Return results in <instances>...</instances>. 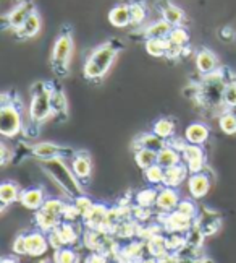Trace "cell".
Instances as JSON below:
<instances>
[{"mask_svg": "<svg viewBox=\"0 0 236 263\" xmlns=\"http://www.w3.org/2000/svg\"><path fill=\"white\" fill-rule=\"evenodd\" d=\"M52 91L54 88L44 82L36 83L33 86V98H31V104H29V119L33 124L39 125L49 117L54 116Z\"/></svg>", "mask_w": 236, "mask_h": 263, "instance_id": "3", "label": "cell"}, {"mask_svg": "<svg viewBox=\"0 0 236 263\" xmlns=\"http://www.w3.org/2000/svg\"><path fill=\"white\" fill-rule=\"evenodd\" d=\"M184 52V47L180 46V44H175V43H171L167 39V59H171V60H175L178 57H181Z\"/></svg>", "mask_w": 236, "mask_h": 263, "instance_id": "48", "label": "cell"}, {"mask_svg": "<svg viewBox=\"0 0 236 263\" xmlns=\"http://www.w3.org/2000/svg\"><path fill=\"white\" fill-rule=\"evenodd\" d=\"M181 159H183L181 151L175 149L170 145H165L157 155V164H160L162 167H170V166L180 164Z\"/></svg>", "mask_w": 236, "mask_h": 263, "instance_id": "23", "label": "cell"}, {"mask_svg": "<svg viewBox=\"0 0 236 263\" xmlns=\"http://www.w3.org/2000/svg\"><path fill=\"white\" fill-rule=\"evenodd\" d=\"M19 2H29V0H19Z\"/></svg>", "mask_w": 236, "mask_h": 263, "instance_id": "52", "label": "cell"}, {"mask_svg": "<svg viewBox=\"0 0 236 263\" xmlns=\"http://www.w3.org/2000/svg\"><path fill=\"white\" fill-rule=\"evenodd\" d=\"M219 125H220L223 134H227V135H234L236 134V114H234V109L222 112V116L219 117Z\"/></svg>", "mask_w": 236, "mask_h": 263, "instance_id": "33", "label": "cell"}, {"mask_svg": "<svg viewBox=\"0 0 236 263\" xmlns=\"http://www.w3.org/2000/svg\"><path fill=\"white\" fill-rule=\"evenodd\" d=\"M181 155H183V163L189 169V174L202 173L206 169V155H204L202 145L188 143L186 148L181 151Z\"/></svg>", "mask_w": 236, "mask_h": 263, "instance_id": "7", "label": "cell"}, {"mask_svg": "<svg viewBox=\"0 0 236 263\" xmlns=\"http://www.w3.org/2000/svg\"><path fill=\"white\" fill-rule=\"evenodd\" d=\"M167 39H168V41H171V43H175V44H180L183 47H186L188 43H189V34H188V31L184 28L173 26L171 33H170V36Z\"/></svg>", "mask_w": 236, "mask_h": 263, "instance_id": "40", "label": "cell"}, {"mask_svg": "<svg viewBox=\"0 0 236 263\" xmlns=\"http://www.w3.org/2000/svg\"><path fill=\"white\" fill-rule=\"evenodd\" d=\"M71 54H73V37H71V34L68 31L61 33L57 37L54 49H52V65L57 72H60V73L68 72Z\"/></svg>", "mask_w": 236, "mask_h": 263, "instance_id": "6", "label": "cell"}, {"mask_svg": "<svg viewBox=\"0 0 236 263\" xmlns=\"http://www.w3.org/2000/svg\"><path fill=\"white\" fill-rule=\"evenodd\" d=\"M152 132L163 140H170L175 135V124H173V120L170 119H159L157 122L154 124Z\"/></svg>", "mask_w": 236, "mask_h": 263, "instance_id": "31", "label": "cell"}, {"mask_svg": "<svg viewBox=\"0 0 236 263\" xmlns=\"http://www.w3.org/2000/svg\"><path fill=\"white\" fill-rule=\"evenodd\" d=\"M109 22L115 28H126L128 25H131L130 5H117L112 8L109 13Z\"/></svg>", "mask_w": 236, "mask_h": 263, "instance_id": "22", "label": "cell"}, {"mask_svg": "<svg viewBox=\"0 0 236 263\" xmlns=\"http://www.w3.org/2000/svg\"><path fill=\"white\" fill-rule=\"evenodd\" d=\"M165 140L160 138L159 135H156L154 132H151V134H142L139 135L136 140H135V143H133V149H139V148H149V149H154V151H159L165 146Z\"/></svg>", "mask_w": 236, "mask_h": 263, "instance_id": "21", "label": "cell"}, {"mask_svg": "<svg viewBox=\"0 0 236 263\" xmlns=\"http://www.w3.org/2000/svg\"><path fill=\"white\" fill-rule=\"evenodd\" d=\"M47 239H49V246L52 247L54 250H58L61 247H65V242H63V239H61V236L58 234L57 228L52 229L50 232H47Z\"/></svg>", "mask_w": 236, "mask_h": 263, "instance_id": "47", "label": "cell"}, {"mask_svg": "<svg viewBox=\"0 0 236 263\" xmlns=\"http://www.w3.org/2000/svg\"><path fill=\"white\" fill-rule=\"evenodd\" d=\"M73 205L76 206L79 216L83 218V216L88 213V211L92 208V205H94V203H92V200H91L89 197H86V195L83 194V195H79V197H75V198H73Z\"/></svg>", "mask_w": 236, "mask_h": 263, "instance_id": "43", "label": "cell"}, {"mask_svg": "<svg viewBox=\"0 0 236 263\" xmlns=\"http://www.w3.org/2000/svg\"><path fill=\"white\" fill-rule=\"evenodd\" d=\"M180 203V194L175 187H167L162 185V189L157 194V201H156V208L160 213H170V211H175Z\"/></svg>", "mask_w": 236, "mask_h": 263, "instance_id": "12", "label": "cell"}, {"mask_svg": "<svg viewBox=\"0 0 236 263\" xmlns=\"http://www.w3.org/2000/svg\"><path fill=\"white\" fill-rule=\"evenodd\" d=\"M34 5L31 2H19L15 8H12L10 12L4 16L5 25L12 29V31H18L19 28L25 25V22L28 20V16L31 13H34Z\"/></svg>", "mask_w": 236, "mask_h": 263, "instance_id": "8", "label": "cell"}, {"mask_svg": "<svg viewBox=\"0 0 236 263\" xmlns=\"http://www.w3.org/2000/svg\"><path fill=\"white\" fill-rule=\"evenodd\" d=\"M105 254H102V255H92L91 258H88V261H105Z\"/></svg>", "mask_w": 236, "mask_h": 263, "instance_id": "51", "label": "cell"}, {"mask_svg": "<svg viewBox=\"0 0 236 263\" xmlns=\"http://www.w3.org/2000/svg\"><path fill=\"white\" fill-rule=\"evenodd\" d=\"M26 247L29 257H39L44 255L49 249V239L44 231H34L26 234Z\"/></svg>", "mask_w": 236, "mask_h": 263, "instance_id": "14", "label": "cell"}, {"mask_svg": "<svg viewBox=\"0 0 236 263\" xmlns=\"http://www.w3.org/2000/svg\"><path fill=\"white\" fill-rule=\"evenodd\" d=\"M144 176L151 185H163V177H165V167L160 164H154L147 169H144Z\"/></svg>", "mask_w": 236, "mask_h": 263, "instance_id": "35", "label": "cell"}, {"mask_svg": "<svg viewBox=\"0 0 236 263\" xmlns=\"http://www.w3.org/2000/svg\"><path fill=\"white\" fill-rule=\"evenodd\" d=\"M188 190L194 200H201L204 198L210 190V179L209 176L204 173H196V174H189L188 177Z\"/></svg>", "mask_w": 236, "mask_h": 263, "instance_id": "13", "label": "cell"}, {"mask_svg": "<svg viewBox=\"0 0 236 263\" xmlns=\"http://www.w3.org/2000/svg\"><path fill=\"white\" fill-rule=\"evenodd\" d=\"M157 194H159V190H156V189H142L136 195V205L144 206V208L156 206Z\"/></svg>", "mask_w": 236, "mask_h": 263, "instance_id": "34", "label": "cell"}, {"mask_svg": "<svg viewBox=\"0 0 236 263\" xmlns=\"http://www.w3.org/2000/svg\"><path fill=\"white\" fill-rule=\"evenodd\" d=\"M13 254L15 255H28V247H26V236L19 234L16 236V239L13 240Z\"/></svg>", "mask_w": 236, "mask_h": 263, "instance_id": "46", "label": "cell"}, {"mask_svg": "<svg viewBox=\"0 0 236 263\" xmlns=\"http://www.w3.org/2000/svg\"><path fill=\"white\" fill-rule=\"evenodd\" d=\"M162 222H163V229H165V231H168V232H183V234H186V232L194 226V219L180 213L178 210L170 211V213H165Z\"/></svg>", "mask_w": 236, "mask_h": 263, "instance_id": "9", "label": "cell"}, {"mask_svg": "<svg viewBox=\"0 0 236 263\" xmlns=\"http://www.w3.org/2000/svg\"><path fill=\"white\" fill-rule=\"evenodd\" d=\"M204 237H206L204 231L199 228V224L194 222V226L186 232V246L191 249H199V247H202Z\"/></svg>", "mask_w": 236, "mask_h": 263, "instance_id": "36", "label": "cell"}, {"mask_svg": "<svg viewBox=\"0 0 236 263\" xmlns=\"http://www.w3.org/2000/svg\"><path fill=\"white\" fill-rule=\"evenodd\" d=\"M76 257H78L76 252L73 249H70L68 246H65V247L55 250L54 261H57V263H73V261H76Z\"/></svg>", "mask_w": 236, "mask_h": 263, "instance_id": "42", "label": "cell"}, {"mask_svg": "<svg viewBox=\"0 0 236 263\" xmlns=\"http://www.w3.org/2000/svg\"><path fill=\"white\" fill-rule=\"evenodd\" d=\"M71 169H73V173L76 174V177L79 180H88L91 177L92 164H91V158L86 151L75 153L73 161H71Z\"/></svg>", "mask_w": 236, "mask_h": 263, "instance_id": "19", "label": "cell"}, {"mask_svg": "<svg viewBox=\"0 0 236 263\" xmlns=\"http://www.w3.org/2000/svg\"><path fill=\"white\" fill-rule=\"evenodd\" d=\"M52 110L55 114H67V98L60 89L52 91Z\"/></svg>", "mask_w": 236, "mask_h": 263, "instance_id": "39", "label": "cell"}, {"mask_svg": "<svg viewBox=\"0 0 236 263\" xmlns=\"http://www.w3.org/2000/svg\"><path fill=\"white\" fill-rule=\"evenodd\" d=\"M146 249L147 252L152 255V257H156L157 260L162 258V257H165L168 252H170V247H168V237L165 236H162L160 232H157V234H154L151 236L147 240H146Z\"/></svg>", "mask_w": 236, "mask_h": 263, "instance_id": "20", "label": "cell"}, {"mask_svg": "<svg viewBox=\"0 0 236 263\" xmlns=\"http://www.w3.org/2000/svg\"><path fill=\"white\" fill-rule=\"evenodd\" d=\"M157 151L154 149H149V148H139L135 151V161L136 164L144 171L154 164H157Z\"/></svg>", "mask_w": 236, "mask_h": 263, "instance_id": "28", "label": "cell"}, {"mask_svg": "<svg viewBox=\"0 0 236 263\" xmlns=\"http://www.w3.org/2000/svg\"><path fill=\"white\" fill-rule=\"evenodd\" d=\"M180 213H183V215H186V216H189V218H196V215H198V208H196V203L194 201H191V200H180V203H178V208H177Z\"/></svg>", "mask_w": 236, "mask_h": 263, "instance_id": "45", "label": "cell"}, {"mask_svg": "<svg viewBox=\"0 0 236 263\" xmlns=\"http://www.w3.org/2000/svg\"><path fill=\"white\" fill-rule=\"evenodd\" d=\"M210 130L206 124L202 122H192L184 130V138H186L188 143L192 145H204L209 140Z\"/></svg>", "mask_w": 236, "mask_h": 263, "instance_id": "18", "label": "cell"}, {"mask_svg": "<svg viewBox=\"0 0 236 263\" xmlns=\"http://www.w3.org/2000/svg\"><path fill=\"white\" fill-rule=\"evenodd\" d=\"M31 153L33 156L39 158L40 161L44 159H52V158H68L75 153L71 148H65V146H60L55 143H36L33 148H31Z\"/></svg>", "mask_w": 236, "mask_h": 263, "instance_id": "10", "label": "cell"}, {"mask_svg": "<svg viewBox=\"0 0 236 263\" xmlns=\"http://www.w3.org/2000/svg\"><path fill=\"white\" fill-rule=\"evenodd\" d=\"M42 167L46 173L52 177L58 187L65 192L70 198H75L83 195V185H81V180L76 177L73 173V169L68 167L63 158H52V159H44L42 161Z\"/></svg>", "mask_w": 236, "mask_h": 263, "instance_id": "1", "label": "cell"}, {"mask_svg": "<svg viewBox=\"0 0 236 263\" xmlns=\"http://www.w3.org/2000/svg\"><path fill=\"white\" fill-rule=\"evenodd\" d=\"M162 18L167 20V22L171 25V26H181L183 20H184V12L173 4H165V7L162 8Z\"/></svg>", "mask_w": 236, "mask_h": 263, "instance_id": "29", "label": "cell"}, {"mask_svg": "<svg viewBox=\"0 0 236 263\" xmlns=\"http://www.w3.org/2000/svg\"><path fill=\"white\" fill-rule=\"evenodd\" d=\"M109 208L102 203H94L92 208L83 216V221L88 229L94 231H105L107 219H109Z\"/></svg>", "mask_w": 236, "mask_h": 263, "instance_id": "11", "label": "cell"}, {"mask_svg": "<svg viewBox=\"0 0 236 263\" xmlns=\"http://www.w3.org/2000/svg\"><path fill=\"white\" fill-rule=\"evenodd\" d=\"M44 201H46V194H44V189H40V187L23 190L22 197H19V203H22L26 210H33V211H37L42 208Z\"/></svg>", "mask_w": 236, "mask_h": 263, "instance_id": "16", "label": "cell"}, {"mask_svg": "<svg viewBox=\"0 0 236 263\" xmlns=\"http://www.w3.org/2000/svg\"><path fill=\"white\" fill-rule=\"evenodd\" d=\"M146 50L152 57H165L167 55V39H160V37L146 39Z\"/></svg>", "mask_w": 236, "mask_h": 263, "instance_id": "32", "label": "cell"}, {"mask_svg": "<svg viewBox=\"0 0 236 263\" xmlns=\"http://www.w3.org/2000/svg\"><path fill=\"white\" fill-rule=\"evenodd\" d=\"M130 12H131V23L139 25L146 20V8L142 4H131Z\"/></svg>", "mask_w": 236, "mask_h": 263, "instance_id": "44", "label": "cell"}, {"mask_svg": "<svg viewBox=\"0 0 236 263\" xmlns=\"http://www.w3.org/2000/svg\"><path fill=\"white\" fill-rule=\"evenodd\" d=\"M57 231L58 234L61 236V239H63L65 246H73L75 242L78 240V231H76V226L73 224L71 221H63L60 222V224L57 226Z\"/></svg>", "mask_w": 236, "mask_h": 263, "instance_id": "30", "label": "cell"}, {"mask_svg": "<svg viewBox=\"0 0 236 263\" xmlns=\"http://www.w3.org/2000/svg\"><path fill=\"white\" fill-rule=\"evenodd\" d=\"M194 62H196V68L201 75H207L213 70L219 68V59L215 55V52H212L210 49H201L196 52V59H194Z\"/></svg>", "mask_w": 236, "mask_h": 263, "instance_id": "15", "label": "cell"}, {"mask_svg": "<svg viewBox=\"0 0 236 263\" xmlns=\"http://www.w3.org/2000/svg\"><path fill=\"white\" fill-rule=\"evenodd\" d=\"M223 106H227L228 109H236V80H230L225 86Z\"/></svg>", "mask_w": 236, "mask_h": 263, "instance_id": "41", "label": "cell"}, {"mask_svg": "<svg viewBox=\"0 0 236 263\" xmlns=\"http://www.w3.org/2000/svg\"><path fill=\"white\" fill-rule=\"evenodd\" d=\"M61 218H63L65 221H71V222H73V221H76L81 216H79V213H78V210H76L75 205H67L63 215H61Z\"/></svg>", "mask_w": 236, "mask_h": 263, "instance_id": "49", "label": "cell"}, {"mask_svg": "<svg viewBox=\"0 0 236 263\" xmlns=\"http://www.w3.org/2000/svg\"><path fill=\"white\" fill-rule=\"evenodd\" d=\"M34 221H36V224L40 231H44L46 234L47 232H50L52 229H55L58 224H60V216H55V215H50L47 213V211L44 210H37L36 211V216H34Z\"/></svg>", "mask_w": 236, "mask_h": 263, "instance_id": "26", "label": "cell"}, {"mask_svg": "<svg viewBox=\"0 0 236 263\" xmlns=\"http://www.w3.org/2000/svg\"><path fill=\"white\" fill-rule=\"evenodd\" d=\"M142 252H144V249H142V244H141L139 240H135V242H130L128 246H125V247L121 249L120 257H126L125 258L126 261L139 260L142 257Z\"/></svg>", "mask_w": 236, "mask_h": 263, "instance_id": "37", "label": "cell"}, {"mask_svg": "<svg viewBox=\"0 0 236 263\" xmlns=\"http://www.w3.org/2000/svg\"><path fill=\"white\" fill-rule=\"evenodd\" d=\"M0 151H2V164H4V166H7V164H8V161L13 158V155L10 153V149L7 148V145H5V143L0 145Z\"/></svg>", "mask_w": 236, "mask_h": 263, "instance_id": "50", "label": "cell"}, {"mask_svg": "<svg viewBox=\"0 0 236 263\" xmlns=\"http://www.w3.org/2000/svg\"><path fill=\"white\" fill-rule=\"evenodd\" d=\"M202 85L199 88V95L201 99L206 103L209 107H219L223 104V93H225V86L230 82V80L225 78L223 72L220 68L213 70V72L202 75Z\"/></svg>", "mask_w": 236, "mask_h": 263, "instance_id": "4", "label": "cell"}, {"mask_svg": "<svg viewBox=\"0 0 236 263\" xmlns=\"http://www.w3.org/2000/svg\"><path fill=\"white\" fill-rule=\"evenodd\" d=\"M19 197H22V190L15 184V182L5 180L0 185V200H2L4 205H12L15 201H19Z\"/></svg>", "mask_w": 236, "mask_h": 263, "instance_id": "24", "label": "cell"}, {"mask_svg": "<svg viewBox=\"0 0 236 263\" xmlns=\"http://www.w3.org/2000/svg\"><path fill=\"white\" fill-rule=\"evenodd\" d=\"M65 206H67V203L65 201H61L60 198H46L44 205L40 210H44L50 215H55V216L61 218V215H63V211H65Z\"/></svg>", "mask_w": 236, "mask_h": 263, "instance_id": "38", "label": "cell"}, {"mask_svg": "<svg viewBox=\"0 0 236 263\" xmlns=\"http://www.w3.org/2000/svg\"><path fill=\"white\" fill-rule=\"evenodd\" d=\"M40 31V16L34 12L28 16V20L25 22V25L15 31L19 37H34L37 33Z\"/></svg>", "mask_w": 236, "mask_h": 263, "instance_id": "27", "label": "cell"}, {"mask_svg": "<svg viewBox=\"0 0 236 263\" xmlns=\"http://www.w3.org/2000/svg\"><path fill=\"white\" fill-rule=\"evenodd\" d=\"M189 177V169L184 163L165 167V177H163V185L178 189L184 180Z\"/></svg>", "mask_w": 236, "mask_h": 263, "instance_id": "17", "label": "cell"}, {"mask_svg": "<svg viewBox=\"0 0 236 263\" xmlns=\"http://www.w3.org/2000/svg\"><path fill=\"white\" fill-rule=\"evenodd\" d=\"M23 128V117L19 109L8 101H2L0 107V134L5 138L16 137Z\"/></svg>", "mask_w": 236, "mask_h": 263, "instance_id": "5", "label": "cell"}, {"mask_svg": "<svg viewBox=\"0 0 236 263\" xmlns=\"http://www.w3.org/2000/svg\"><path fill=\"white\" fill-rule=\"evenodd\" d=\"M117 55H118V46H115L114 43H105L99 46L97 49H94V52H92L84 62V67H83L84 77L88 80L102 78L110 70Z\"/></svg>", "mask_w": 236, "mask_h": 263, "instance_id": "2", "label": "cell"}, {"mask_svg": "<svg viewBox=\"0 0 236 263\" xmlns=\"http://www.w3.org/2000/svg\"><path fill=\"white\" fill-rule=\"evenodd\" d=\"M173 26L167 22V20H159V22H154L151 23L146 31H144V36L146 39H151V37H160V39H167L171 33Z\"/></svg>", "mask_w": 236, "mask_h": 263, "instance_id": "25", "label": "cell"}]
</instances>
